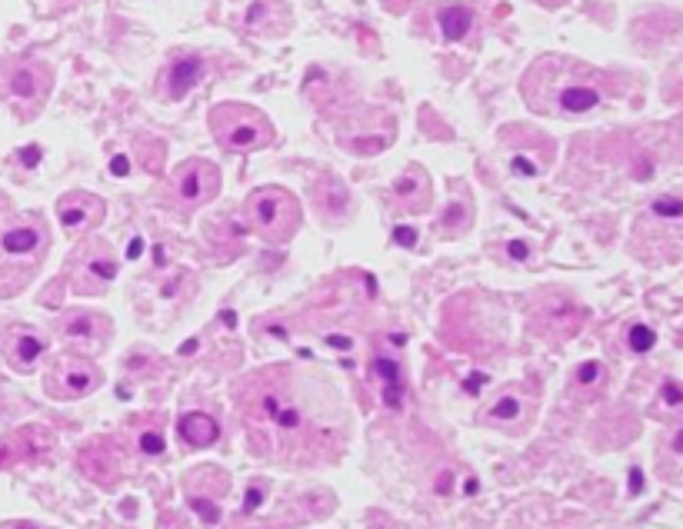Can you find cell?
Segmentation results:
<instances>
[{"mask_svg": "<svg viewBox=\"0 0 683 529\" xmlns=\"http://www.w3.org/2000/svg\"><path fill=\"white\" fill-rule=\"evenodd\" d=\"M207 77V60L200 54H180L161 74V97L164 100H184L193 87H200Z\"/></svg>", "mask_w": 683, "mask_h": 529, "instance_id": "obj_13", "label": "cell"}, {"mask_svg": "<svg viewBox=\"0 0 683 529\" xmlns=\"http://www.w3.org/2000/svg\"><path fill=\"white\" fill-rule=\"evenodd\" d=\"M177 433L187 447L207 449L220 440V426L214 416H207V413H200V409H191V413H184V416L177 420Z\"/></svg>", "mask_w": 683, "mask_h": 529, "instance_id": "obj_19", "label": "cell"}, {"mask_svg": "<svg viewBox=\"0 0 683 529\" xmlns=\"http://www.w3.org/2000/svg\"><path fill=\"white\" fill-rule=\"evenodd\" d=\"M0 529H43L37 523H30V519H14V523H4Z\"/></svg>", "mask_w": 683, "mask_h": 529, "instance_id": "obj_32", "label": "cell"}, {"mask_svg": "<svg viewBox=\"0 0 683 529\" xmlns=\"http://www.w3.org/2000/svg\"><path fill=\"white\" fill-rule=\"evenodd\" d=\"M656 413L663 416H683V383L667 380L656 393Z\"/></svg>", "mask_w": 683, "mask_h": 529, "instance_id": "obj_25", "label": "cell"}, {"mask_svg": "<svg viewBox=\"0 0 683 529\" xmlns=\"http://www.w3.org/2000/svg\"><path fill=\"white\" fill-rule=\"evenodd\" d=\"M140 453H144V456H161V453H164V436H161V430L140 433Z\"/></svg>", "mask_w": 683, "mask_h": 529, "instance_id": "obj_28", "label": "cell"}, {"mask_svg": "<svg viewBox=\"0 0 683 529\" xmlns=\"http://www.w3.org/2000/svg\"><path fill=\"white\" fill-rule=\"evenodd\" d=\"M51 246V230L41 217H24L0 227V297H14L37 276Z\"/></svg>", "mask_w": 683, "mask_h": 529, "instance_id": "obj_3", "label": "cell"}, {"mask_svg": "<svg viewBox=\"0 0 683 529\" xmlns=\"http://www.w3.org/2000/svg\"><path fill=\"white\" fill-rule=\"evenodd\" d=\"M60 337H64L67 346H74V353L90 356V353H100L107 346L110 337H114V326H110V320L104 313L77 310L60 320Z\"/></svg>", "mask_w": 683, "mask_h": 529, "instance_id": "obj_12", "label": "cell"}, {"mask_svg": "<svg viewBox=\"0 0 683 529\" xmlns=\"http://www.w3.org/2000/svg\"><path fill=\"white\" fill-rule=\"evenodd\" d=\"M110 174L114 176L130 174V160H127V157H114V163H110Z\"/></svg>", "mask_w": 683, "mask_h": 529, "instance_id": "obj_31", "label": "cell"}, {"mask_svg": "<svg viewBox=\"0 0 683 529\" xmlns=\"http://www.w3.org/2000/svg\"><path fill=\"white\" fill-rule=\"evenodd\" d=\"M530 416H533V400H527L517 386L504 390L491 407L483 409V423L504 426V430H520L523 423H530Z\"/></svg>", "mask_w": 683, "mask_h": 529, "instance_id": "obj_17", "label": "cell"}, {"mask_svg": "<svg viewBox=\"0 0 683 529\" xmlns=\"http://www.w3.org/2000/svg\"><path fill=\"white\" fill-rule=\"evenodd\" d=\"M506 253H510L514 260H527L530 257V244H523V240H510V244H506Z\"/></svg>", "mask_w": 683, "mask_h": 529, "instance_id": "obj_29", "label": "cell"}, {"mask_svg": "<svg viewBox=\"0 0 683 529\" xmlns=\"http://www.w3.org/2000/svg\"><path fill=\"white\" fill-rule=\"evenodd\" d=\"M207 127L227 153H254L273 144V123L250 104H217L207 113Z\"/></svg>", "mask_w": 683, "mask_h": 529, "instance_id": "obj_5", "label": "cell"}, {"mask_svg": "<svg viewBox=\"0 0 683 529\" xmlns=\"http://www.w3.org/2000/svg\"><path fill=\"white\" fill-rule=\"evenodd\" d=\"M520 94L533 113L584 117L607 97V83L593 67L570 57H537L520 81Z\"/></svg>", "mask_w": 683, "mask_h": 529, "instance_id": "obj_2", "label": "cell"}, {"mask_svg": "<svg viewBox=\"0 0 683 529\" xmlns=\"http://www.w3.org/2000/svg\"><path fill=\"white\" fill-rule=\"evenodd\" d=\"M603 380H607V370H603L601 360H587V363H580L577 373H574L577 390H597Z\"/></svg>", "mask_w": 683, "mask_h": 529, "instance_id": "obj_26", "label": "cell"}, {"mask_svg": "<svg viewBox=\"0 0 683 529\" xmlns=\"http://www.w3.org/2000/svg\"><path fill=\"white\" fill-rule=\"evenodd\" d=\"M57 217H60V223H64L67 233H87L104 220V200L83 191L67 193V197H60V204H57Z\"/></svg>", "mask_w": 683, "mask_h": 529, "instance_id": "obj_15", "label": "cell"}, {"mask_svg": "<svg viewBox=\"0 0 683 529\" xmlns=\"http://www.w3.org/2000/svg\"><path fill=\"white\" fill-rule=\"evenodd\" d=\"M100 383H104V373L83 353H60L43 373V390L51 400H81V396L94 393Z\"/></svg>", "mask_w": 683, "mask_h": 529, "instance_id": "obj_9", "label": "cell"}, {"mask_svg": "<svg viewBox=\"0 0 683 529\" xmlns=\"http://www.w3.org/2000/svg\"><path fill=\"white\" fill-rule=\"evenodd\" d=\"M43 353H47V339L37 330H30V326H14L4 337V356L20 373H30V370L37 367L43 360Z\"/></svg>", "mask_w": 683, "mask_h": 529, "instance_id": "obj_16", "label": "cell"}, {"mask_svg": "<svg viewBox=\"0 0 683 529\" xmlns=\"http://www.w3.org/2000/svg\"><path fill=\"white\" fill-rule=\"evenodd\" d=\"M7 217H11V200H7L4 193H0V227L7 223Z\"/></svg>", "mask_w": 683, "mask_h": 529, "instance_id": "obj_33", "label": "cell"}, {"mask_svg": "<svg viewBox=\"0 0 683 529\" xmlns=\"http://www.w3.org/2000/svg\"><path fill=\"white\" fill-rule=\"evenodd\" d=\"M67 273H70V286H74V293H81V297H97V293H104L114 280H117V273H121V260L114 253V246L107 240H83L67 260Z\"/></svg>", "mask_w": 683, "mask_h": 529, "instance_id": "obj_8", "label": "cell"}, {"mask_svg": "<svg viewBox=\"0 0 683 529\" xmlns=\"http://www.w3.org/2000/svg\"><path fill=\"white\" fill-rule=\"evenodd\" d=\"M654 343H656V333L650 330L647 323H633L627 330V346L630 353H647V350H654Z\"/></svg>", "mask_w": 683, "mask_h": 529, "instance_id": "obj_27", "label": "cell"}, {"mask_svg": "<svg viewBox=\"0 0 683 529\" xmlns=\"http://www.w3.org/2000/svg\"><path fill=\"white\" fill-rule=\"evenodd\" d=\"M247 220L267 244H287L301 230V200L284 187H257L247 197Z\"/></svg>", "mask_w": 683, "mask_h": 529, "instance_id": "obj_6", "label": "cell"}, {"mask_svg": "<svg viewBox=\"0 0 683 529\" xmlns=\"http://www.w3.org/2000/svg\"><path fill=\"white\" fill-rule=\"evenodd\" d=\"M167 193H170V204L180 206V210H197V206L210 204L220 193L217 163L204 160V157L184 160L180 167H174Z\"/></svg>", "mask_w": 683, "mask_h": 529, "instance_id": "obj_11", "label": "cell"}, {"mask_svg": "<svg viewBox=\"0 0 683 529\" xmlns=\"http://www.w3.org/2000/svg\"><path fill=\"white\" fill-rule=\"evenodd\" d=\"M394 240L400 246H413L417 244V230H410V227H396L394 230Z\"/></svg>", "mask_w": 683, "mask_h": 529, "instance_id": "obj_30", "label": "cell"}, {"mask_svg": "<svg viewBox=\"0 0 683 529\" xmlns=\"http://www.w3.org/2000/svg\"><path fill=\"white\" fill-rule=\"evenodd\" d=\"M437 24H440V34H444V41L451 43H460L470 37V30H474V11L464 7V4H440L437 7Z\"/></svg>", "mask_w": 683, "mask_h": 529, "instance_id": "obj_20", "label": "cell"}, {"mask_svg": "<svg viewBox=\"0 0 683 529\" xmlns=\"http://www.w3.org/2000/svg\"><path fill=\"white\" fill-rule=\"evenodd\" d=\"M470 220H474V206L467 204V200H453V204H447L444 214H440V233L460 237V233L470 227Z\"/></svg>", "mask_w": 683, "mask_h": 529, "instance_id": "obj_23", "label": "cell"}, {"mask_svg": "<svg viewBox=\"0 0 683 529\" xmlns=\"http://www.w3.org/2000/svg\"><path fill=\"white\" fill-rule=\"evenodd\" d=\"M317 200H320L324 217L334 220V223H337V220H347L350 217V210H354L347 187H343L341 180H334V176H324V180L317 183Z\"/></svg>", "mask_w": 683, "mask_h": 529, "instance_id": "obj_21", "label": "cell"}, {"mask_svg": "<svg viewBox=\"0 0 683 529\" xmlns=\"http://www.w3.org/2000/svg\"><path fill=\"white\" fill-rule=\"evenodd\" d=\"M394 204L400 214H427L430 204H434V193H430V176H427L424 167L410 163L404 174L394 180Z\"/></svg>", "mask_w": 683, "mask_h": 529, "instance_id": "obj_14", "label": "cell"}, {"mask_svg": "<svg viewBox=\"0 0 683 529\" xmlns=\"http://www.w3.org/2000/svg\"><path fill=\"white\" fill-rule=\"evenodd\" d=\"M240 413L257 453L280 463H327L343 447L341 393L317 373L267 367L240 386Z\"/></svg>", "mask_w": 683, "mask_h": 529, "instance_id": "obj_1", "label": "cell"}, {"mask_svg": "<svg viewBox=\"0 0 683 529\" xmlns=\"http://www.w3.org/2000/svg\"><path fill=\"white\" fill-rule=\"evenodd\" d=\"M540 323H561V333H574L580 326V310H577L570 300L563 297H546L544 300V310H540Z\"/></svg>", "mask_w": 683, "mask_h": 529, "instance_id": "obj_22", "label": "cell"}, {"mask_svg": "<svg viewBox=\"0 0 683 529\" xmlns=\"http://www.w3.org/2000/svg\"><path fill=\"white\" fill-rule=\"evenodd\" d=\"M533 4H540V7H550V11H557V7H563L567 0H533Z\"/></svg>", "mask_w": 683, "mask_h": 529, "instance_id": "obj_34", "label": "cell"}, {"mask_svg": "<svg viewBox=\"0 0 683 529\" xmlns=\"http://www.w3.org/2000/svg\"><path fill=\"white\" fill-rule=\"evenodd\" d=\"M633 244L643 257H660V246H667V253L683 250V193H660L643 206Z\"/></svg>", "mask_w": 683, "mask_h": 529, "instance_id": "obj_7", "label": "cell"}, {"mask_svg": "<svg viewBox=\"0 0 683 529\" xmlns=\"http://www.w3.org/2000/svg\"><path fill=\"white\" fill-rule=\"evenodd\" d=\"M553 160V144L544 134L530 130V147H510L506 153V167L514 176H540Z\"/></svg>", "mask_w": 683, "mask_h": 529, "instance_id": "obj_18", "label": "cell"}, {"mask_svg": "<svg viewBox=\"0 0 683 529\" xmlns=\"http://www.w3.org/2000/svg\"><path fill=\"white\" fill-rule=\"evenodd\" d=\"M54 87V70L41 57H4L0 60V100L17 110V117H37Z\"/></svg>", "mask_w": 683, "mask_h": 529, "instance_id": "obj_4", "label": "cell"}, {"mask_svg": "<svg viewBox=\"0 0 683 529\" xmlns=\"http://www.w3.org/2000/svg\"><path fill=\"white\" fill-rule=\"evenodd\" d=\"M396 136V121L387 110H357L350 117H343L337 127V144L343 150H350L357 157H373L394 144Z\"/></svg>", "mask_w": 683, "mask_h": 529, "instance_id": "obj_10", "label": "cell"}, {"mask_svg": "<svg viewBox=\"0 0 683 529\" xmlns=\"http://www.w3.org/2000/svg\"><path fill=\"white\" fill-rule=\"evenodd\" d=\"M280 0H257L250 11H247V30L254 34H263V37H280V30L271 24V11Z\"/></svg>", "mask_w": 683, "mask_h": 529, "instance_id": "obj_24", "label": "cell"}]
</instances>
